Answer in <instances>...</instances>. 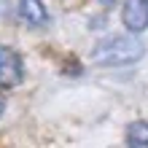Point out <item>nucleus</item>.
Listing matches in <instances>:
<instances>
[{"label":"nucleus","instance_id":"nucleus-1","mask_svg":"<svg viewBox=\"0 0 148 148\" xmlns=\"http://www.w3.org/2000/svg\"><path fill=\"white\" fill-rule=\"evenodd\" d=\"M143 43L132 38V35H116V38H105L100 40L92 51V62L102 65V67H124L132 65L143 57Z\"/></svg>","mask_w":148,"mask_h":148},{"label":"nucleus","instance_id":"nucleus-2","mask_svg":"<svg viewBox=\"0 0 148 148\" xmlns=\"http://www.w3.org/2000/svg\"><path fill=\"white\" fill-rule=\"evenodd\" d=\"M24 78V62L19 51L0 43V89H14Z\"/></svg>","mask_w":148,"mask_h":148},{"label":"nucleus","instance_id":"nucleus-3","mask_svg":"<svg viewBox=\"0 0 148 148\" xmlns=\"http://www.w3.org/2000/svg\"><path fill=\"white\" fill-rule=\"evenodd\" d=\"M121 19L129 32H143L148 30V0H124Z\"/></svg>","mask_w":148,"mask_h":148},{"label":"nucleus","instance_id":"nucleus-4","mask_svg":"<svg viewBox=\"0 0 148 148\" xmlns=\"http://www.w3.org/2000/svg\"><path fill=\"white\" fill-rule=\"evenodd\" d=\"M19 16L27 24H35V27H43L49 22V11L40 0H19Z\"/></svg>","mask_w":148,"mask_h":148},{"label":"nucleus","instance_id":"nucleus-5","mask_svg":"<svg viewBox=\"0 0 148 148\" xmlns=\"http://www.w3.org/2000/svg\"><path fill=\"white\" fill-rule=\"evenodd\" d=\"M127 148H148V121H135L127 127Z\"/></svg>","mask_w":148,"mask_h":148},{"label":"nucleus","instance_id":"nucleus-6","mask_svg":"<svg viewBox=\"0 0 148 148\" xmlns=\"http://www.w3.org/2000/svg\"><path fill=\"white\" fill-rule=\"evenodd\" d=\"M3 113H5V97L0 94V119H3Z\"/></svg>","mask_w":148,"mask_h":148}]
</instances>
